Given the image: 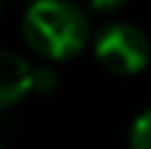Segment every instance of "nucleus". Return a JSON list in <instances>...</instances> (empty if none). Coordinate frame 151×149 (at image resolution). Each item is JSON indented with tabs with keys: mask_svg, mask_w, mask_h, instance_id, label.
<instances>
[{
	"mask_svg": "<svg viewBox=\"0 0 151 149\" xmlns=\"http://www.w3.org/2000/svg\"><path fill=\"white\" fill-rule=\"evenodd\" d=\"M27 45L45 61H66L90 40V19L74 0H35L21 21Z\"/></svg>",
	"mask_w": 151,
	"mask_h": 149,
	"instance_id": "obj_1",
	"label": "nucleus"
},
{
	"mask_svg": "<svg viewBox=\"0 0 151 149\" xmlns=\"http://www.w3.org/2000/svg\"><path fill=\"white\" fill-rule=\"evenodd\" d=\"M96 59L104 69L119 77H130L146 69L151 59V43L143 29L127 21L109 24L96 37Z\"/></svg>",
	"mask_w": 151,
	"mask_h": 149,
	"instance_id": "obj_2",
	"label": "nucleus"
},
{
	"mask_svg": "<svg viewBox=\"0 0 151 149\" xmlns=\"http://www.w3.org/2000/svg\"><path fill=\"white\" fill-rule=\"evenodd\" d=\"M32 67L13 51H0V109L13 107L32 91Z\"/></svg>",
	"mask_w": 151,
	"mask_h": 149,
	"instance_id": "obj_3",
	"label": "nucleus"
},
{
	"mask_svg": "<svg viewBox=\"0 0 151 149\" xmlns=\"http://www.w3.org/2000/svg\"><path fill=\"white\" fill-rule=\"evenodd\" d=\"M130 149H151V109H146L130 128Z\"/></svg>",
	"mask_w": 151,
	"mask_h": 149,
	"instance_id": "obj_4",
	"label": "nucleus"
},
{
	"mask_svg": "<svg viewBox=\"0 0 151 149\" xmlns=\"http://www.w3.org/2000/svg\"><path fill=\"white\" fill-rule=\"evenodd\" d=\"M58 88V72L50 64H42L32 72V91L37 93H53Z\"/></svg>",
	"mask_w": 151,
	"mask_h": 149,
	"instance_id": "obj_5",
	"label": "nucleus"
},
{
	"mask_svg": "<svg viewBox=\"0 0 151 149\" xmlns=\"http://www.w3.org/2000/svg\"><path fill=\"white\" fill-rule=\"evenodd\" d=\"M125 3H127V0H88V5H90L93 11H98V13H114V11H119Z\"/></svg>",
	"mask_w": 151,
	"mask_h": 149,
	"instance_id": "obj_6",
	"label": "nucleus"
},
{
	"mask_svg": "<svg viewBox=\"0 0 151 149\" xmlns=\"http://www.w3.org/2000/svg\"><path fill=\"white\" fill-rule=\"evenodd\" d=\"M0 149H5V147H3V144H0Z\"/></svg>",
	"mask_w": 151,
	"mask_h": 149,
	"instance_id": "obj_7",
	"label": "nucleus"
},
{
	"mask_svg": "<svg viewBox=\"0 0 151 149\" xmlns=\"http://www.w3.org/2000/svg\"><path fill=\"white\" fill-rule=\"evenodd\" d=\"M0 5H3V0H0Z\"/></svg>",
	"mask_w": 151,
	"mask_h": 149,
	"instance_id": "obj_8",
	"label": "nucleus"
}]
</instances>
